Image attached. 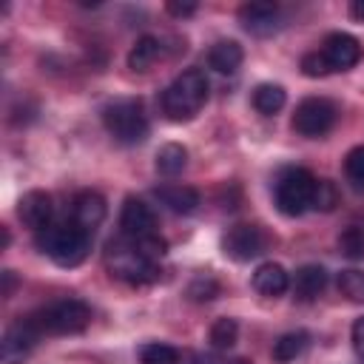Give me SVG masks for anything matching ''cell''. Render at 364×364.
Here are the masks:
<instances>
[{
	"label": "cell",
	"mask_w": 364,
	"mask_h": 364,
	"mask_svg": "<svg viewBox=\"0 0 364 364\" xmlns=\"http://www.w3.org/2000/svg\"><path fill=\"white\" fill-rule=\"evenodd\" d=\"M208 77L199 68H185L182 74L173 77V82L162 91V111L173 122H188L193 119L202 105L208 102Z\"/></svg>",
	"instance_id": "cell-1"
},
{
	"label": "cell",
	"mask_w": 364,
	"mask_h": 364,
	"mask_svg": "<svg viewBox=\"0 0 364 364\" xmlns=\"http://www.w3.org/2000/svg\"><path fill=\"white\" fill-rule=\"evenodd\" d=\"M37 247L60 267H77L91 250V233L77 222H54L37 233Z\"/></svg>",
	"instance_id": "cell-2"
},
{
	"label": "cell",
	"mask_w": 364,
	"mask_h": 364,
	"mask_svg": "<svg viewBox=\"0 0 364 364\" xmlns=\"http://www.w3.org/2000/svg\"><path fill=\"white\" fill-rule=\"evenodd\" d=\"M40 336H68L91 324V307L82 299H60L28 316Z\"/></svg>",
	"instance_id": "cell-3"
},
{
	"label": "cell",
	"mask_w": 364,
	"mask_h": 364,
	"mask_svg": "<svg viewBox=\"0 0 364 364\" xmlns=\"http://www.w3.org/2000/svg\"><path fill=\"white\" fill-rule=\"evenodd\" d=\"M105 262H108L111 273L128 284H148V282H156V276H159V264L151 262L148 256H142L139 247L128 236L108 242Z\"/></svg>",
	"instance_id": "cell-4"
},
{
	"label": "cell",
	"mask_w": 364,
	"mask_h": 364,
	"mask_svg": "<svg viewBox=\"0 0 364 364\" xmlns=\"http://www.w3.org/2000/svg\"><path fill=\"white\" fill-rule=\"evenodd\" d=\"M102 122L119 145H136L148 136V114L139 100H114L105 105Z\"/></svg>",
	"instance_id": "cell-5"
},
{
	"label": "cell",
	"mask_w": 364,
	"mask_h": 364,
	"mask_svg": "<svg viewBox=\"0 0 364 364\" xmlns=\"http://www.w3.org/2000/svg\"><path fill=\"white\" fill-rule=\"evenodd\" d=\"M313 191L316 176L307 168H284L273 185V199L284 216H301L313 202Z\"/></svg>",
	"instance_id": "cell-6"
},
{
	"label": "cell",
	"mask_w": 364,
	"mask_h": 364,
	"mask_svg": "<svg viewBox=\"0 0 364 364\" xmlns=\"http://www.w3.org/2000/svg\"><path fill=\"white\" fill-rule=\"evenodd\" d=\"M336 117H338V108L324 100V97H307L296 105V114H293V128L301 134V136H324L333 125H336Z\"/></svg>",
	"instance_id": "cell-7"
},
{
	"label": "cell",
	"mask_w": 364,
	"mask_h": 364,
	"mask_svg": "<svg viewBox=\"0 0 364 364\" xmlns=\"http://www.w3.org/2000/svg\"><path fill=\"white\" fill-rule=\"evenodd\" d=\"M264 250V233L256 225H233L222 236V253L233 262H250Z\"/></svg>",
	"instance_id": "cell-8"
},
{
	"label": "cell",
	"mask_w": 364,
	"mask_h": 364,
	"mask_svg": "<svg viewBox=\"0 0 364 364\" xmlns=\"http://www.w3.org/2000/svg\"><path fill=\"white\" fill-rule=\"evenodd\" d=\"M321 54L333 71H347L361 60V43L347 31H333L321 46Z\"/></svg>",
	"instance_id": "cell-9"
},
{
	"label": "cell",
	"mask_w": 364,
	"mask_h": 364,
	"mask_svg": "<svg viewBox=\"0 0 364 364\" xmlns=\"http://www.w3.org/2000/svg\"><path fill=\"white\" fill-rule=\"evenodd\" d=\"M37 338H40V333H37V327L28 321V316L20 318V321H17L14 327H9L6 336H3V347H0L3 364H23V358L31 353V347L37 344Z\"/></svg>",
	"instance_id": "cell-10"
},
{
	"label": "cell",
	"mask_w": 364,
	"mask_h": 364,
	"mask_svg": "<svg viewBox=\"0 0 364 364\" xmlns=\"http://www.w3.org/2000/svg\"><path fill=\"white\" fill-rule=\"evenodd\" d=\"M119 228H122V236H128V239L154 236L156 233V216L142 199L128 196L122 205V213H119Z\"/></svg>",
	"instance_id": "cell-11"
},
{
	"label": "cell",
	"mask_w": 364,
	"mask_h": 364,
	"mask_svg": "<svg viewBox=\"0 0 364 364\" xmlns=\"http://www.w3.org/2000/svg\"><path fill=\"white\" fill-rule=\"evenodd\" d=\"M17 216H20V222H23L26 228H31L34 233L46 230L48 225H54V222H51V216H54L51 196H48L46 191H28V193H23L20 202H17Z\"/></svg>",
	"instance_id": "cell-12"
},
{
	"label": "cell",
	"mask_w": 364,
	"mask_h": 364,
	"mask_svg": "<svg viewBox=\"0 0 364 364\" xmlns=\"http://www.w3.org/2000/svg\"><path fill=\"white\" fill-rule=\"evenodd\" d=\"M239 23L250 34H273L282 26V9L276 3H245L239 9Z\"/></svg>",
	"instance_id": "cell-13"
},
{
	"label": "cell",
	"mask_w": 364,
	"mask_h": 364,
	"mask_svg": "<svg viewBox=\"0 0 364 364\" xmlns=\"http://www.w3.org/2000/svg\"><path fill=\"white\" fill-rule=\"evenodd\" d=\"M71 222H77L82 230H94L102 219H105V199L97 191H80L74 196V208H71Z\"/></svg>",
	"instance_id": "cell-14"
},
{
	"label": "cell",
	"mask_w": 364,
	"mask_h": 364,
	"mask_svg": "<svg viewBox=\"0 0 364 364\" xmlns=\"http://www.w3.org/2000/svg\"><path fill=\"white\" fill-rule=\"evenodd\" d=\"M154 193H156V199H159L168 210H173V213H193V210L199 208V191L191 188V185L165 182V185H159Z\"/></svg>",
	"instance_id": "cell-15"
},
{
	"label": "cell",
	"mask_w": 364,
	"mask_h": 364,
	"mask_svg": "<svg viewBox=\"0 0 364 364\" xmlns=\"http://www.w3.org/2000/svg\"><path fill=\"white\" fill-rule=\"evenodd\" d=\"M253 287L262 293V296H282L287 287H290V276H287V270L282 267V264H276V262H264V264H259L256 267V273H253Z\"/></svg>",
	"instance_id": "cell-16"
},
{
	"label": "cell",
	"mask_w": 364,
	"mask_h": 364,
	"mask_svg": "<svg viewBox=\"0 0 364 364\" xmlns=\"http://www.w3.org/2000/svg\"><path fill=\"white\" fill-rule=\"evenodd\" d=\"M324 287H327V270L321 264H301L296 270V276H293V293L301 301L316 299Z\"/></svg>",
	"instance_id": "cell-17"
},
{
	"label": "cell",
	"mask_w": 364,
	"mask_h": 364,
	"mask_svg": "<svg viewBox=\"0 0 364 364\" xmlns=\"http://www.w3.org/2000/svg\"><path fill=\"white\" fill-rule=\"evenodd\" d=\"M245 60V51L236 40H219L210 51H208V65L219 74H233Z\"/></svg>",
	"instance_id": "cell-18"
},
{
	"label": "cell",
	"mask_w": 364,
	"mask_h": 364,
	"mask_svg": "<svg viewBox=\"0 0 364 364\" xmlns=\"http://www.w3.org/2000/svg\"><path fill=\"white\" fill-rule=\"evenodd\" d=\"M159 54H162V43H159V37H154V34H142V37L134 43V48L128 51V65H131L134 71H148V68L159 60Z\"/></svg>",
	"instance_id": "cell-19"
},
{
	"label": "cell",
	"mask_w": 364,
	"mask_h": 364,
	"mask_svg": "<svg viewBox=\"0 0 364 364\" xmlns=\"http://www.w3.org/2000/svg\"><path fill=\"white\" fill-rule=\"evenodd\" d=\"M284 102H287V94H284V88L279 82H259L253 88V108L259 114H264V117L279 114L284 108Z\"/></svg>",
	"instance_id": "cell-20"
},
{
	"label": "cell",
	"mask_w": 364,
	"mask_h": 364,
	"mask_svg": "<svg viewBox=\"0 0 364 364\" xmlns=\"http://www.w3.org/2000/svg\"><path fill=\"white\" fill-rule=\"evenodd\" d=\"M156 171L162 173V176H176V173H182L185 171V165H188V148L185 145H179V142H165L159 151H156Z\"/></svg>",
	"instance_id": "cell-21"
},
{
	"label": "cell",
	"mask_w": 364,
	"mask_h": 364,
	"mask_svg": "<svg viewBox=\"0 0 364 364\" xmlns=\"http://www.w3.org/2000/svg\"><path fill=\"white\" fill-rule=\"evenodd\" d=\"M307 341H310V336H307L304 330L284 333V336H279V341L273 344V358H276L279 364L296 361V358H299V355L307 350Z\"/></svg>",
	"instance_id": "cell-22"
},
{
	"label": "cell",
	"mask_w": 364,
	"mask_h": 364,
	"mask_svg": "<svg viewBox=\"0 0 364 364\" xmlns=\"http://www.w3.org/2000/svg\"><path fill=\"white\" fill-rule=\"evenodd\" d=\"M336 284H338V293H341L347 301L364 304V273H361V270H355V267L341 270L338 279H336Z\"/></svg>",
	"instance_id": "cell-23"
},
{
	"label": "cell",
	"mask_w": 364,
	"mask_h": 364,
	"mask_svg": "<svg viewBox=\"0 0 364 364\" xmlns=\"http://www.w3.org/2000/svg\"><path fill=\"white\" fill-rule=\"evenodd\" d=\"M139 364H179V350L171 344H145L139 350Z\"/></svg>",
	"instance_id": "cell-24"
},
{
	"label": "cell",
	"mask_w": 364,
	"mask_h": 364,
	"mask_svg": "<svg viewBox=\"0 0 364 364\" xmlns=\"http://www.w3.org/2000/svg\"><path fill=\"white\" fill-rule=\"evenodd\" d=\"M236 336H239V324L236 318H216L213 327H210V344L216 350H228L236 344Z\"/></svg>",
	"instance_id": "cell-25"
},
{
	"label": "cell",
	"mask_w": 364,
	"mask_h": 364,
	"mask_svg": "<svg viewBox=\"0 0 364 364\" xmlns=\"http://www.w3.org/2000/svg\"><path fill=\"white\" fill-rule=\"evenodd\" d=\"M338 205V191H336V185L330 182V179H316V191H313V202H310V208H316V210H333Z\"/></svg>",
	"instance_id": "cell-26"
},
{
	"label": "cell",
	"mask_w": 364,
	"mask_h": 364,
	"mask_svg": "<svg viewBox=\"0 0 364 364\" xmlns=\"http://www.w3.org/2000/svg\"><path fill=\"white\" fill-rule=\"evenodd\" d=\"M344 173L353 185L364 188V145H355L347 156H344Z\"/></svg>",
	"instance_id": "cell-27"
},
{
	"label": "cell",
	"mask_w": 364,
	"mask_h": 364,
	"mask_svg": "<svg viewBox=\"0 0 364 364\" xmlns=\"http://www.w3.org/2000/svg\"><path fill=\"white\" fill-rule=\"evenodd\" d=\"M216 293H219V282H216L210 273L196 276V279L191 282V287H188V296H191L193 301H210Z\"/></svg>",
	"instance_id": "cell-28"
},
{
	"label": "cell",
	"mask_w": 364,
	"mask_h": 364,
	"mask_svg": "<svg viewBox=\"0 0 364 364\" xmlns=\"http://www.w3.org/2000/svg\"><path fill=\"white\" fill-rule=\"evenodd\" d=\"M338 245H341V253L350 256V259H361V256H364V233H361L355 225L341 233Z\"/></svg>",
	"instance_id": "cell-29"
},
{
	"label": "cell",
	"mask_w": 364,
	"mask_h": 364,
	"mask_svg": "<svg viewBox=\"0 0 364 364\" xmlns=\"http://www.w3.org/2000/svg\"><path fill=\"white\" fill-rule=\"evenodd\" d=\"M301 71H304L307 77H327L333 68L327 65V60H324L321 51H310V54L301 57Z\"/></svg>",
	"instance_id": "cell-30"
},
{
	"label": "cell",
	"mask_w": 364,
	"mask_h": 364,
	"mask_svg": "<svg viewBox=\"0 0 364 364\" xmlns=\"http://www.w3.org/2000/svg\"><path fill=\"white\" fill-rule=\"evenodd\" d=\"M353 347L358 355H364V316L355 318V324H353Z\"/></svg>",
	"instance_id": "cell-31"
},
{
	"label": "cell",
	"mask_w": 364,
	"mask_h": 364,
	"mask_svg": "<svg viewBox=\"0 0 364 364\" xmlns=\"http://www.w3.org/2000/svg\"><path fill=\"white\" fill-rule=\"evenodd\" d=\"M165 9H168L173 17H191V14L196 11V3H168Z\"/></svg>",
	"instance_id": "cell-32"
},
{
	"label": "cell",
	"mask_w": 364,
	"mask_h": 364,
	"mask_svg": "<svg viewBox=\"0 0 364 364\" xmlns=\"http://www.w3.org/2000/svg\"><path fill=\"white\" fill-rule=\"evenodd\" d=\"M350 14L358 17V20H364V0H355V3L350 6Z\"/></svg>",
	"instance_id": "cell-33"
},
{
	"label": "cell",
	"mask_w": 364,
	"mask_h": 364,
	"mask_svg": "<svg viewBox=\"0 0 364 364\" xmlns=\"http://www.w3.org/2000/svg\"><path fill=\"white\" fill-rule=\"evenodd\" d=\"M3 279H6V287H3V293L9 296V293H11V284H14V276H11V270H6V273H3Z\"/></svg>",
	"instance_id": "cell-34"
},
{
	"label": "cell",
	"mask_w": 364,
	"mask_h": 364,
	"mask_svg": "<svg viewBox=\"0 0 364 364\" xmlns=\"http://www.w3.org/2000/svg\"><path fill=\"white\" fill-rule=\"evenodd\" d=\"M230 364H250L247 358H236V361H230Z\"/></svg>",
	"instance_id": "cell-35"
}]
</instances>
